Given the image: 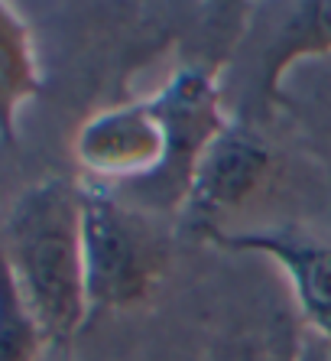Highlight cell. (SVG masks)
I'll return each instance as SVG.
<instances>
[{
	"label": "cell",
	"mask_w": 331,
	"mask_h": 361,
	"mask_svg": "<svg viewBox=\"0 0 331 361\" xmlns=\"http://www.w3.org/2000/svg\"><path fill=\"white\" fill-rule=\"evenodd\" d=\"M42 345L49 342L26 310L0 247V361H39Z\"/></svg>",
	"instance_id": "cell-9"
},
{
	"label": "cell",
	"mask_w": 331,
	"mask_h": 361,
	"mask_svg": "<svg viewBox=\"0 0 331 361\" xmlns=\"http://www.w3.org/2000/svg\"><path fill=\"white\" fill-rule=\"evenodd\" d=\"M75 160L98 179H137L149 183L166 163L163 121L149 101H130L98 111L75 134Z\"/></svg>",
	"instance_id": "cell-5"
},
{
	"label": "cell",
	"mask_w": 331,
	"mask_h": 361,
	"mask_svg": "<svg viewBox=\"0 0 331 361\" xmlns=\"http://www.w3.org/2000/svg\"><path fill=\"white\" fill-rule=\"evenodd\" d=\"M331 56V0H308L282 20L280 33L270 39L263 56V94L280 98L282 78L296 62Z\"/></svg>",
	"instance_id": "cell-7"
},
{
	"label": "cell",
	"mask_w": 331,
	"mask_h": 361,
	"mask_svg": "<svg viewBox=\"0 0 331 361\" xmlns=\"http://www.w3.org/2000/svg\"><path fill=\"white\" fill-rule=\"evenodd\" d=\"M82 257L88 310H127L159 286L169 244L149 215L108 189H82Z\"/></svg>",
	"instance_id": "cell-2"
},
{
	"label": "cell",
	"mask_w": 331,
	"mask_h": 361,
	"mask_svg": "<svg viewBox=\"0 0 331 361\" xmlns=\"http://www.w3.org/2000/svg\"><path fill=\"white\" fill-rule=\"evenodd\" d=\"M4 257L46 342H68L88 316L82 189L65 179L26 189L7 219Z\"/></svg>",
	"instance_id": "cell-1"
},
{
	"label": "cell",
	"mask_w": 331,
	"mask_h": 361,
	"mask_svg": "<svg viewBox=\"0 0 331 361\" xmlns=\"http://www.w3.org/2000/svg\"><path fill=\"white\" fill-rule=\"evenodd\" d=\"M299 336L286 322H260L240 329L237 336L218 345L208 361H299Z\"/></svg>",
	"instance_id": "cell-10"
},
{
	"label": "cell",
	"mask_w": 331,
	"mask_h": 361,
	"mask_svg": "<svg viewBox=\"0 0 331 361\" xmlns=\"http://www.w3.org/2000/svg\"><path fill=\"white\" fill-rule=\"evenodd\" d=\"M42 88L39 66L33 56V42L23 20L0 4V137L17 140V114Z\"/></svg>",
	"instance_id": "cell-8"
},
{
	"label": "cell",
	"mask_w": 331,
	"mask_h": 361,
	"mask_svg": "<svg viewBox=\"0 0 331 361\" xmlns=\"http://www.w3.org/2000/svg\"><path fill=\"white\" fill-rule=\"evenodd\" d=\"M211 244L224 251L263 254L280 264L302 319L331 345V241L299 228L280 231H224Z\"/></svg>",
	"instance_id": "cell-6"
},
{
	"label": "cell",
	"mask_w": 331,
	"mask_h": 361,
	"mask_svg": "<svg viewBox=\"0 0 331 361\" xmlns=\"http://www.w3.org/2000/svg\"><path fill=\"white\" fill-rule=\"evenodd\" d=\"M146 101L153 104L156 118L163 121L166 143H169V153H166V163L156 176V185L179 209L201 153L208 150V143L215 140L224 127L231 124L221 114L218 72L208 66L175 68L169 82Z\"/></svg>",
	"instance_id": "cell-4"
},
{
	"label": "cell",
	"mask_w": 331,
	"mask_h": 361,
	"mask_svg": "<svg viewBox=\"0 0 331 361\" xmlns=\"http://www.w3.org/2000/svg\"><path fill=\"white\" fill-rule=\"evenodd\" d=\"M276 173L270 143L244 124H227L201 153L179 205L189 235L211 241L227 231V221L263 192Z\"/></svg>",
	"instance_id": "cell-3"
}]
</instances>
